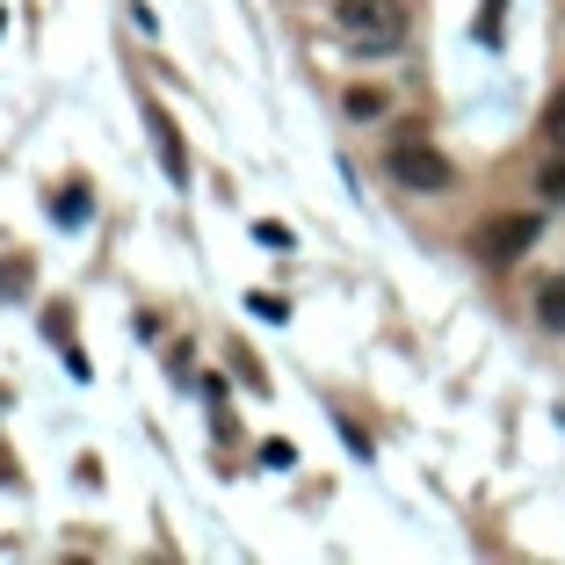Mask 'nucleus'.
I'll return each mask as SVG.
<instances>
[{
  "instance_id": "5",
  "label": "nucleus",
  "mask_w": 565,
  "mask_h": 565,
  "mask_svg": "<svg viewBox=\"0 0 565 565\" xmlns=\"http://www.w3.org/2000/svg\"><path fill=\"white\" fill-rule=\"evenodd\" d=\"M87 211H95V196H87V189H58V196H51V217H58V225H81Z\"/></svg>"
},
{
  "instance_id": "12",
  "label": "nucleus",
  "mask_w": 565,
  "mask_h": 565,
  "mask_svg": "<svg viewBox=\"0 0 565 565\" xmlns=\"http://www.w3.org/2000/svg\"><path fill=\"white\" fill-rule=\"evenodd\" d=\"M479 36H486V44L500 36V0H486V15H479Z\"/></svg>"
},
{
  "instance_id": "10",
  "label": "nucleus",
  "mask_w": 565,
  "mask_h": 565,
  "mask_svg": "<svg viewBox=\"0 0 565 565\" xmlns=\"http://www.w3.org/2000/svg\"><path fill=\"white\" fill-rule=\"evenodd\" d=\"M254 239H262V247H276V254H282V247H290V233H282L276 217H262V225H254Z\"/></svg>"
},
{
  "instance_id": "8",
  "label": "nucleus",
  "mask_w": 565,
  "mask_h": 565,
  "mask_svg": "<svg viewBox=\"0 0 565 565\" xmlns=\"http://www.w3.org/2000/svg\"><path fill=\"white\" fill-rule=\"evenodd\" d=\"M544 138H551V146H565V87L551 95V109H544Z\"/></svg>"
},
{
  "instance_id": "7",
  "label": "nucleus",
  "mask_w": 565,
  "mask_h": 565,
  "mask_svg": "<svg viewBox=\"0 0 565 565\" xmlns=\"http://www.w3.org/2000/svg\"><path fill=\"white\" fill-rule=\"evenodd\" d=\"M536 189H544V203H565V146H558V160L536 174Z\"/></svg>"
},
{
  "instance_id": "1",
  "label": "nucleus",
  "mask_w": 565,
  "mask_h": 565,
  "mask_svg": "<svg viewBox=\"0 0 565 565\" xmlns=\"http://www.w3.org/2000/svg\"><path fill=\"white\" fill-rule=\"evenodd\" d=\"M333 30L349 51H399L406 44V8L399 0H333Z\"/></svg>"
},
{
  "instance_id": "11",
  "label": "nucleus",
  "mask_w": 565,
  "mask_h": 565,
  "mask_svg": "<svg viewBox=\"0 0 565 565\" xmlns=\"http://www.w3.org/2000/svg\"><path fill=\"white\" fill-rule=\"evenodd\" d=\"M247 305H254V312H262V319H282V312H290V305H282V298H268V290H254Z\"/></svg>"
},
{
  "instance_id": "4",
  "label": "nucleus",
  "mask_w": 565,
  "mask_h": 565,
  "mask_svg": "<svg viewBox=\"0 0 565 565\" xmlns=\"http://www.w3.org/2000/svg\"><path fill=\"white\" fill-rule=\"evenodd\" d=\"M146 124H152V146H160L167 182H182V189H189V152H182V131H174V117H167L160 102H146Z\"/></svg>"
},
{
  "instance_id": "6",
  "label": "nucleus",
  "mask_w": 565,
  "mask_h": 565,
  "mask_svg": "<svg viewBox=\"0 0 565 565\" xmlns=\"http://www.w3.org/2000/svg\"><path fill=\"white\" fill-rule=\"evenodd\" d=\"M536 319H544V327H565V276H551L544 290H536Z\"/></svg>"
},
{
  "instance_id": "3",
  "label": "nucleus",
  "mask_w": 565,
  "mask_h": 565,
  "mask_svg": "<svg viewBox=\"0 0 565 565\" xmlns=\"http://www.w3.org/2000/svg\"><path fill=\"white\" fill-rule=\"evenodd\" d=\"M530 239H536V217L530 211H515V217H486L479 225V254L486 262H522V254H530Z\"/></svg>"
},
{
  "instance_id": "13",
  "label": "nucleus",
  "mask_w": 565,
  "mask_h": 565,
  "mask_svg": "<svg viewBox=\"0 0 565 565\" xmlns=\"http://www.w3.org/2000/svg\"><path fill=\"white\" fill-rule=\"evenodd\" d=\"M0 30H8V15H0Z\"/></svg>"
},
{
  "instance_id": "2",
  "label": "nucleus",
  "mask_w": 565,
  "mask_h": 565,
  "mask_svg": "<svg viewBox=\"0 0 565 565\" xmlns=\"http://www.w3.org/2000/svg\"><path fill=\"white\" fill-rule=\"evenodd\" d=\"M384 167H392V182L420 189V196H443V189L457 182V167H449V152H435L428 138H414V131H399V138H392Z\"/></svg>"
},
{
  "instance_id": "9",
  "label": "nucleus",
  "mask_w": 565,
  "mask_h": 565,
  "mask_svg": "<svg viewBox=\"0 0 565 565\" xmlns=\"http://www.w3.org/2000/svg\"><path fill=\"white\" fill-rule=\"evenodd\" d=\"M377 109H384L377 87H355V95H349V117H377Z\"/></svg>"
}]
</instances>
